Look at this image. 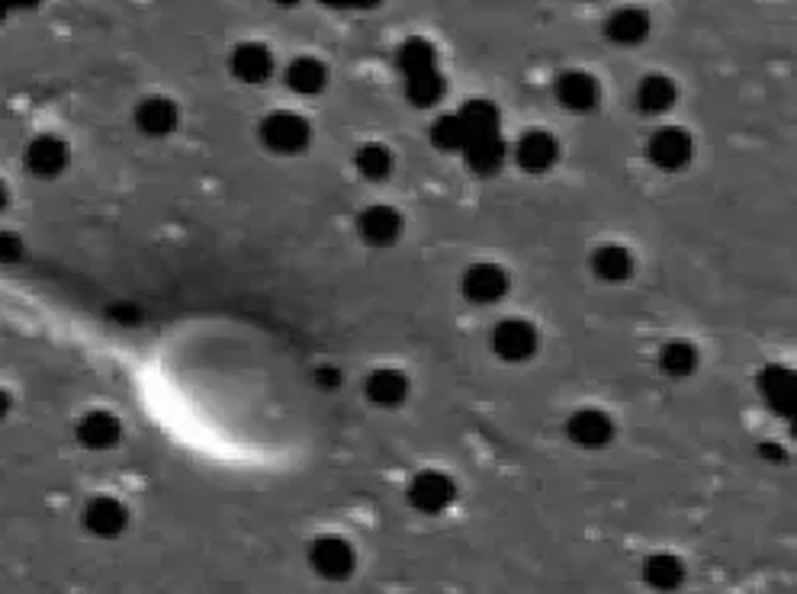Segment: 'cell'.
Here are the masks:
<instances>
[{"label": "cell", "instance_id": "obj_1", "mask_svg": "<svg viewBox=\"0 0 797 594\" xmlns=\"http://www.w3.org/2000/svg\"><path fill=\"white\" fill-rule=\"evenodd\" d=\"M396 68L406 85V100L412 106H438L444 96V75L438 62V49L428 39H406L396 52Z\"/></svg>", "mask_w": 797, "mask_h": 594}, {"label": "cell", "instance_id": "obj_2", "mask_svg": "<svg viewBox=\"0 0 797 594\" xmlns=\"http://www.w3.org/2000/svg\"><path fill=\"white\" fill-rule=\"evenodd\" d=\"M258 135H261L267 152H273L280 158H296V155H303L312 145L316 129L296 109H273L270 116H265V122L258 126Z\"/></svg>", "mask_w": 797, "mask_h": 594}, {"label": "cell", "instance_id": "obj_3", "mask_svg": "<svg viewBox=\"0 0 797 594\" xmlns=\"http://www.w3.org/2000/svg\"><path fill=\"white\" fill-rule=\"evenodd\" d=\"M309 566L329 579V582H345L357 569L355 543L338 537V533H322L309 543Z\"/></svg>", "mask_w": 797, "mask_h": 594}, {"label": "cell", "instance_id": "obj_4", "mask_svg": "<svg viewBox=\"0 0 797 594\" xmlns=\"http://www.w3.org/2000/svg\"><path fill=\"white\" fill-rule=\"evenodd\" d=\"M489 344H492V350H496V357L502 363H528L540 350V332H537L531 319H515L512 315V319H502L492 328Z\"/></svg>", "mask_w": 797, "mask_h": 594}, {"label": "cell", "instance_id": "obj_5", "mask_svg": "<svg viewBox=\"0 0 797 594\" xmlns=\"http://www.w3.org/2000/svg\"><path fill=\"white\" fill-rule=\"evenodd\" d=\"M406 499L419 514L438 517L457 502V482L441 469H422V473L412 476Z\"/></svg>", "mask_w": 797, "mask_h": 594}, {"label": "cell", "instance_id": "obj_6", "mask_svg": "<svg viewBox=\"0 0 797 594\" xmlns=\"http://www.w3.org/2000/svg\"><path fill=\"white\" fill-rule=\"evenodd\" d=\"M460 289L463 296L473 302V306H496L509 296L512 289V276L502 263H473L466 267L463 280H460Z\"/></svg>", "mask_w": 797, "mask_h": 594}, {"label": "cell", "instance_id": "obj_7", "mask_svg": "<svg viewBox=\"0 0 797 594\" xmlns=\"http://www.w3.org/2000/svg\"><path fill=\"white\" fill-rule=\"evenodd\" d=\"M646 155L650 162L659 170H682L692 165L695 158V139L689 129L682 126H663L650 135V145H646Z\"/></svg>", "mask_w": 797, "mask_h": 594}, {"label": "cell", "instance_id": "obj_8", "mask_svg": "<svg viewBox=\"0 0 797 594\" xmlns=\"http://www.w3.org/2000/svg\"><path fill=\"white\" fill-rule=\"evenodd\" d=\"M615 434H618L615 418L605 409L589 405V409H576L566 418V437L582 450H605L615 440Z\"/></svg>", "mask_w": 797, "mask_h": 594}, {"label": "cell", "instance_id": "obj_9", "mask_svg": "<svg viewBox=\"0 0 797 594\" xmlns=\"http://www.w3.org/2000/svg\"><path fill=\"white\" fill-rule=\"evenodd\" d=\"M553 93H556V103L563 109L579 113V116L599 109V103H602V85H599V78L589 75V72H582V68L563 72L556 78V85H553Z\"/></svg>", "mask_w": 797, "mask_h": 594}, {"label": "cell", "instance_id": "obj_10", "mask_svg": "<svg viewBox=\"0 0 797 594\" xmlns=\"http://www.w3.org/2000/svg\"><path fill=\"white\" fill-rule=\"evenodd\" d=\"M357 235L370 248H389L402 235V212L386 203H373L357 216Z\"/></svg>", "mask_w": 797, "mask_h": 594}, {"label": "cell", "instance_id": "obj_11", "mask_svg": "<svg viewBox=\"0 0 797 594\" xmlns=\"http://www.w3.org/2000/svg\"><path fill=\"white\" fill-rule=\"evenodd\" d=\"M759 392L766 399V405L782 415V418H795L797 412V376L782 366V363H772L759 373Z\"/></svg>", "mask_w": 797, "mask_h": 594}, {"label": "cell", "instance_id": "obj_12", "mask_svg": "<svg viewBox=\"0 0 797 594\" xmlns=\"http://www.w3.org/2000/svg\"><path fill=\"white\" fill-rule=\"evenodd\" d=\"M515 162L528 173H547L560 162V139L547 129H528L515 142Z\"/></svg>", "mask_w": 797, "mask_h": 594}, {"label": "cell", "instance_id": "obj_13", "mask_svg": "<svg viewBox=\"0 0 797 594\" xmlns=\"http://www.w3.org/2000/svg\"><path fill=\"white\" fill-rule=\"evenodd\" d=\"M409 392H412V383L402 370H393V366H380L367 376L363 383V396L367 402H373L376 409H399L409 402Z\"/></svg>", "mask_w": 797, "mask_h": 594}, {"label": "cell", "instance_id": "obj_14", "mask_svg": "<svg viewBox=\"0 0 797 594\" xmlns=\"http://www.w3.org/2000/svg\"><path fill=\"white\" fill-rule=\"evenodd\" d=\"M273 65H277L273 52L267 49L265 42H242L229 55V72L242 85H265V81H270Z\"/></svg>", "mask_w": 797, "mask_h": 594}, {"label": "cell", "instance_id": "obj_15", "mask_svg": "<svg viewBox=\"0 0 797 594\" xmlns=\"http://www.w3.org/2000/svg\"><path fill=\"white\" fill-rule=\"evenodd\" d=\"M460 155H463L466 168L473 170V173L492 177V173H499V170L505 168V162H509V145H505V139H502V132H489V135L470 139V142L463 145Z\"/></svg>", "mask_w": 797, "mask_h": 594}, {"label": "cell", "instance_id": "obj_16", "mask_svg": "<svg viewBox=\"0 0 797 594\" xmlns=\"http://www.w3.org/2000/svg\"><path fill=\"white\" fill-rule=\"evenodd\" d=\"M650 13L643 7H618L612 10V16L605 20V36L615 46H640L650 39Z\"/></svg>", "mask_w": 797, "mask_h": 594}, {"label": "cell", "instance_id": "obj_17", "mask_svg": "<svg viewBox=\"0 0 797 594\" xmlns=\"http://www.w3.org/2000/svg\"><path fill=\"white\" fill-rule=\"evenodd\" d=\"M283 81L299 96H319L329 85V68L319 59H312V55H299V59H293L286 65Z\"/></svg>", "mask_w": 797, "mask_h": 594}, {"label": "cell", "instance_id": "obj_18", "mask_svg": "<svg viewBox=\"0 0 797 594\" xmlns=\"http://www.w3.org/2000/svg\"><path fill=\"white\" fill-rule=\"evenodd\" d=\"M676 100H679V87H676L672 78H666V75H646L637 85V106L646 116L669 113L676 106Z\"/></svg>", "mask_w": 797, "mask_h": 594}, {"label": "cell", "instance_id": "obj_19", "mask_svg": "<svg viewBox=\"0 0 797 594\" xmlns=\"http://www.w3.org/2000/svg\"><path fill=\"white\" fill-rule=\"evenodd\" d=\"M136 119H139V129H142L145 135L162 139V135H171V132L178 129L180 109L178 103L168 100V96H149V100L139 106Z\"/></svg>", "mask_w": 797, "mask_h": 594}, {"label": "cell", "instance_id": "obj_20", "mask_svg": "<svg viewBox=\"0 0 797 594\" xmlns=\"http://www.w3.org/2000/svg\"><path fill=\"white\" fill-rule=\"evenodd\" d=\"M698 363H702V353L695 350L692 340L672 338L659 347V370H663V376H669V379H685V376H692V373L698 370Z\"/></svg>", "mask_w": 797, "mask_h": 594}, {"label": "cell", "instance_id": "obj_21", "mask_svg": "<svg viewBox=\"0 0 797 594\" xmlns=\"http://www.w3.org/2000/svg\"><path fill=\"white\" fill-rule=\"evenodd\" d=\"M457 116L463 119V126H466V135H470V139H476V135H489V132H502V113H499V106H496L492 100H486V96H473V100H466V103L457 109Z\"/></svg>", "mask_w": 797, "mask_h": 594}, {"label": "cell", "instance_id": "obj_22", "mask_svg": "<svg viewBox=\"0 0 797 594\" xmlns=\"http://www.w3.org/2000/svg\"><path fill=\"white\" fill-rule=\"evenodd\" d=\"M592 273L605 283H627L633 276V255L624 245H602L592 251Z\"/></svg>", "mask_w": 797, "mask_h": 594}, {"label": "cell", "instance_id": "obj_23", "mask_svg": "<svg viewBox=\"0 0 797 594\" xmlns=\"http://www.w3.org/2000/svg\"><path fill=\"white\" fill-rule=\"evenodd\" d=\"M355 168L363 180L380 183V180L393 177V170H396V155H393L386 145H380V142H367V145H360L355 152Z\"/></svg>", "mask_w": 797, "mask_h": 594}, {"label": "cell", "instance_id": "obj_24", "mask_svg": "<svg viewBox=\"0 0 797 594\" xmlns=\"http://www.w3.org/2000/svg\"><path fill=\"white\" fill-rule=\"evenodd\" d=\"M643 579H646L653 589L669 592V589H679V585H682L685 566H682V559L672 556V553H653V556L643 563Z\"/></svg>", "mask_w": 797, "mask_h": 594}, {"label": "cell", "instance_id": "obj_25", "mask_svg": "<svg viewBox=\"0 0 797 594\" xmlns=\"http://www.w3.org/2000/svg\"><path fill=\"white\" fill-rule=\"evenodd\" d=\"M466 142H470V135H466V126H463V119L457 113H444V116H438L432 122V145L438 152L460 155Z\"/></svg>", "mask_w": 797, "mask_h": 594}, {"label": "cell", "instance_id": "obj_26", "mask_svg": "<svg viewBox=\"0 0 797 594\" xmlns=\"http://www.w3.org/2000/svg\"><path fill=\"white\" fill-rule=\"evenodd\" d=\"M88 524L100 537H116L126 527V508L113 499H100L88 511Z\"/></svg>", "mask_w": 797, "mask_h": 594}, {"label": "cell", "instance_id": "obj_27", "mask_svg": "<svg viewBox=\"0 0 797 594\" xmlns=\"http://www.w3.org/2000/svg\"><path fill=\"white\" fill-rule=\"evenodd\" d=\"M81 434H85L90 447H113L116 437H119V425L110 415H90L85 427H81Z\"/></svg>", "mask_w": 797, "mask_h": 594}, {"label": "cell", "instance_id": "obj_28", "mask_svg": "<svg viewBox=\"0 0 797 594\" xmlns=\"http://www.w3.org/2000/svg\"><path fill=\"white\" fill-rule=\"evenodd\" d=\"M316 386L322 389V392H335L338 386H342V370L338 366H319L316 370Z\"/></svg>", "mask_w": 797, "mask_h": 594}, {"label": "cell", "instance_id": "obj_29", "mask_svg": "<svg viewBox=\"0 0 797 594\" xmlns=\"http://www.w3.org/2000/svg\"><path fill=\"white\" fill-rule=\"evenodd\" d=\"M319 3L332 10H376L383 0H319Z\"/></svg>", "mask_w": 797, "mask_h": 594}, {"label": "cell", "instance_id": "obj_30", "mask_svg": "<svg viewBox=\"0 0 797 594\" xmlns=\"http://www.w3.org/2000/svg\"><path fill=\"white\" fill-rule=\"evenodd\" d=\"M273 3H277V7H283V10H290V7H296L299 0H273Z\"/></svg>", "mask_w": 797, "mask_h": 594}]
</instances>
